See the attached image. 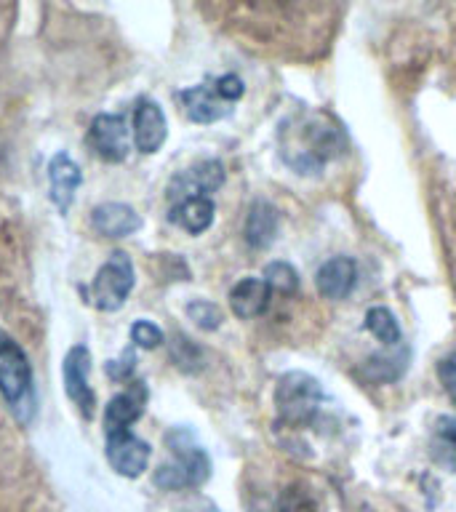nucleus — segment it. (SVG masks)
<instances>
[{
    "label": "nucleus",
    "instance_id": "nucleus-1",
    "mask_svg": "<svg viewBox=\"0 0 456 512\" xmlns=\"http://www.w3.org/2000/svg\"><path fill=\"white\" fill-rule=\"evenodd\" d=\"M291 139L283 144V158L288 166H294L299 174H318L328 160L344 152V134L331 126L323 115H310L302 120V126L288 131Z\"/></svg>",
    "mask_w": 456,
    "mask_h": 512
},
{
    "label": "nucleus",
    "instance_id": "nucleus-2",
    "mask_svg": "<svg viewBox=\"0 0 456 512\" xmlns=\"http://www.w3.org/2000/svg\"><path fill=\"white\" fill-rule=\"evenodd\" d=\"M0 395L11 408L19 424L35 419V387H32V366L14 336L0 328Z\"/></svg>",
    "mask_w": 456,
    "mask_h": 512
},
{
    "label": "nucleus",
    "instance_id": "nucleus-3",
    "mask_svg": "<svg viewBox=\"0 0 456 512\" xmlns=\"http://www.w3.org/2000/svg\"><path fill=\"white\" fill-rule=\"evenodd\" d=\"M166 443L171 446L174 462L163 464L155 472V486L163 491H182V488L203 486L211 475V459L203 448L195 443L190 430L168 432Z\"/></svg>",
    "mask_w": 456,
    "mask_h": 512
},
{
    "label": "nucleus",
    "instance_id": "nucleus-4",
    "mask_svg": "<svg viewBox=\"0 0 456 512\" xmlns=\"http://www.w3.org/2000/svg\"><path fill=\"white\" fill-rule=\"evenodd\" d=\"M320 403H323V390L315 376L291 371L278 382L275 406H278L280 422L291 427H307L320 414Z\"/></svg>",
    "mask_w": 456,
    "mask_h": 512
},
{
    "label": "nucleus",
    "instance_id": "nucleus-5",
    "mask_svg": "<svg viewBox=\"0 0 456 512\" xmlns=\"http://www.w3.org/2000/svg\"><path fill=\"white\" fill-rule=\"evenodd\" d=\"M134 283V262H131L128 254H123V251H115V254L96 270L91 286L86 288V294L96 310L115 312L126 304V299L131 296V291H134Z\"/></svg>",
    "mask_w": 456,
    "mask_h": 512
},
{
    "label": "nucleus",
    "instance_id": "nucleus-6",
    "mask_svg": "<svg viewBox=\"0 0 456 512\" xmlns=\"http://www.w3.org/2000/svg\"><path fill=\"white\" fill-rule=\"evenodd\" d=\"M131 128L123 115L115 112H102L91 120L88 128V147L94 150L96 158L107 160V163H120L128 158L131 150Z\"/></svg>",
    "mask_w": 456,
    "mask_h": 512
},
{
    "label": "nucleus",
    "instance_id": "nucleus-7",
    "mask_svg": "<svg viewBox=\"0 0 456 512\" xmlns=\"http://www.w3.org/2000/svg\"><path fill=\"white\" fill-rule=\"evenodd\" d=\"M62 376H64V390L70 395V400L80 408V414L91 416L96 406V395L91 390V352H88L86 344H75L67 355H64L62 363Z\"/></svg>",
    "mask_w": 456,
    "mask_h": 512
},
{
    "label": "nucleus",
    "instance_id": "nucleus-8",
    "mask_svg": "<svg viewBox=\"0 0 456 512\" xmlns=\"http://www.w3.org/2000/svg\"><path fill=\"white\" fill-rule=\"evenodd\" d=\"M150 443L136 438L131 430L107 432V462L123 478H139L150 464Z\"/></svg>",
    "mask_w": 456,
    "mask_h": 512
},
{
    "label": "nucleus",
    "instance_id": "nucleus-9",
    "mask_svg": "<svg viewBox=\"0 0 456 512\" xmlns=\"http://www.w3.org/2000/svg\"><path fill=\"white\" fill-rule=\"evenodd\" d=\"M224 184V166L219 160H206V163H198V166L187 168L182 174H176L168 184V200L176 203V200L195 198V195H208L216 192Z\"/></svg>",
    "mask_w": 456,
    "mask_h": 512
},
{
    "label": "nucleus",
    "instance_id": "nucleus-10",
    "mask_svg": "<svg viewBox=\"0 0 456 512\" xmlns=\"http://www.w3.org/2000/svg\"><path fill=\"white\" fill-rule=\"evenodd\" d=\"M147 384L139 379H131L123 392H118L115 398L104 406V432L131 430V424L144 414L147 406Z\"/></svg>",
    "mask_w": 456,
    "mask_h": 512
},
{
    "label": "nucleus",
    "instance_id": "nucleus-11",
    "mask_svg": "<svg viewBox=\"0 0 456 512\" xmlns=\"http://www.w3.org/2000/svg\"><path fill=\"white\" fill-rule=\"evenodd\" d=\"M131 131H134L136 150L144 152V155L158 152L168 136V123L163 110H160V104L152 102V99H142V102L136 104L134 128Z\"/></svg>",
    "mask_w": 456,
    "mask_h": 512
},
{
    "label": "nucleus",
    "instance_id": "nucleus-12",
    "mask_svg": "<svg viewBox=\"0 0 456 512\" xmlns=\"http://www.w3.org/2000/svg\"><path fill=\"white\" fill-rule=\"evenodd\" d=\"M179 102L184 107V115L192 123H216V120L227 118L232 112V102H227L214 83H203V86H192L179 94Z\"/></svg>",
    "mask_w": 456,
    "mask_h": 512
},
{
    "label": "nucleus",
    "instance_id": "nucleus-13",
    "mask_svg": "<svg viewBox=\"0 0 456 512\" xmlns=\"http://www.w3.org/2000/svg\"><path fill=\"white\" fill-rule=\"evenodd\" d=\"M91 227L102 238H128L142 227V216L136 214L134 206L110 200V203H99L91 211Z\"/></svg>",
    "mask_w": 456,
    "mask_h": 512
},
{
    "label": "nucleus",
    "instance_id": "nucleus-14",
    "mask_svg": "<svg viewBox=\"0 0 456 512\" xmlns=\"http://www.w3.org/2000/svg\"><path fill=\"white\" fill-rule=\"evenodd\" d=\"M358 283V264L352 262L350 256H334L328 259L315 275V286L323 299L339 302L344 296L352 294V288Z\"/></svg>",
    "mask_w": 456,
    "mask_h": 512
},
{
    "label": "nucleus",
    "instance_id": "nucleus-15",
    "mask_svg": "<svg viewBox=\"0 0 456 512\" xmlns=\"http://www.w3.org/2000/svg\"><path fill=\"white\" fill-rule=\"evenodd\" d=\"M48 182H51V200H54V206L62 214H67L72 200H75V192H78L80 182H83L80 166L67 152H59L48 163Z\"/></svg>",
    "mask_w": 456,
    "mask_h": 512
},
{
    "label": "nucleus",
    "instance_id": "nucleus-16",
    "mask_svg": "<svg viewBox=\"0 0 456 512\" xmlns=\"http://www.w3.org/2000/svg\"><path fill=\"white\" fill-rule=\"evenodd\" d=\"M272 288L264 278H243L230 291V307L240 320L259 318L270 307Z\"/></svg>",
    "mask_w": 456,
    "mask_h": 512
},
{
    "label": "nucleus",
    "instance_id": "nucleus-17",
    "mask_svg": "<svg viewBox=\"0 0 456 512\" xmlns=\"http://www.w3.org/2000/svg\"><path fill=\"white\" fill-rule=\"evenodd\" d=\"M168 219H171L176 227H182L184 232L200 235V232H206L208 227L214 224V200L208 198V195H195V198L176 200L174 206H171Z\"/></svg>",
    "mask_w": 456,
    "mask_h": 512
},
{
    "label": "nucleus",
    "instance_id": "nucleus-18",
    "mask_svg": "<svg viewBox=\"0 0 456 512\" xmlns=\"http://www.w3.org/2000/svg\"><path fill=\"white\" fill-rule=\"evenodd\" d=\"M275 232H278V211H275L270 203L256 200L246 216L248 246L251 248L270 246L272 240H275Z\"/></svg>",
    "mask_w": 456,
    "mask_h": 512
},
{
    "label": "nucleus",
    "instance_id": "nucleus-19",
    "mask_svg": "<svg viewBox=\"0 0 456 512\" xmlns=\"http://www.w3.org/2000/svg\"><path fill=\"white\" fill-rule=\"evenodd\" d=\"M432 456L446 470L456 472V419L440 416L432 432Z\"/></svg>",
    "mask_w": 456,
    "mask_h": 512
},
{
    "label": "nucleus",
    "instance_id": "nucleus-20",
    "mask_svg": "<svg viewBox=\"0 0 456 512\" xmlns=\"http://www.w3.org/2000/svg\"><path fill=\"white\" fill-rule=\"evenodd\" d=\"M366 328L376 336V339H379V342L390 344V347L400 344L398 320H395V315H392L387 307H374V310H368L366 312Z\"/></svg>",
    "mask_w": 456,
    "mask_h": 512
},
{
    "label": "nucleus",
    "instance_id": "nucleus-21",
    "mask_svg": "<svg viewBox=\"0 0 456 512\" xmlns=\"http://www.w3.org/2000/svg\"><path fill=\"white\" fill-rule=\"evenodd\" d=\"M264 280L272 291H280V294H294L299 288V275L291 264L286 262H272L264 267Z\"/></svg>",
    "mask_w": 456,
    "mask_h": 512
},
{
    "label": "nucleus",
    "instance_id": "nucleus-22",
    "mask_svg": "<svg viewBox=\"0 0 456 512\" xmlns=\"http://www.w3.org/2000/svg\"><path fill=\"white\" fill-rule=\"evenodd\" d=\"M131 342L136 347H142V350H155V347L163 344V331L150 320H136L131 326Z\"/></svg>",
    "mask_w": 456,
    "mask_h": 512
},
{
    "label": "nucleus",
    "instance_id": "nucleus-23",
    "mask_svg": "<svg viewBox=\"0 0 456 512\" xmlns=\"http://www.w3.org/2000/svg\"><path fill=\"white\" fill-rule=\"evenodd\" d=\"M187 315H190L200 328H206V331H214V328L222 326V310H219L216 304L203 302V299H200V302H192L190 307H187Z\"/></svg>",
    "mask_w": 456,
    "mask_h": 512
},
{
    "label": "nucleus",
    "instance_id": "nucleus-24",
    "mask_svg": "<svg viewBox=\"0 0 456 512\" xmlns=\"http://www.w3.org/2000/svg\"><path fill=\"white\" fill-rule=\"evenodd\" d=\"M438 376H440V384H443V390L448 392V398H451V403L456 406V350L440 360Z\"/></svg>",
    "mask_w": 456,
    "mask_h": 512
},
{
    "label": "nucleus",
    "instance_id": "nucleus-25",
    "mask_svg": "<svg viewBox=\"0 0 456 512\" xmlns=\"http://www.w3.org/2000/svg\"><path fill=\"white\" fill-rule=\"evenodd\" d=\"M136 368V358L134 350L123 352L118 360H110V366H107V374L115 379V382H131V376H134Z\"/></svg>",
    "mask_w": 456,
    "mask_h": 512
},
{
    "label": "nucleus",
    "instance_id": "nucleus-26",
    "mask_svg": "<svg viewBox=\"0 0 456 512\" xmlns=\"http://www.w3.org/2000/svg\"><path fill=\"white\" fill-rule=\"evenodd\" d=\"M214 86L227 102H238L240 96H243V91H246V86H243V80H240L238 75H222V78L214 80Z\"/></svg>",
    "mask_w": 456,
    "mask_h": 512
}]
</instances>
